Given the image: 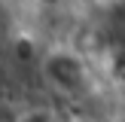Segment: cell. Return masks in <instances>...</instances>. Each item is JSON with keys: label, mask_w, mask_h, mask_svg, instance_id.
Listing matches in <instances>:
<instances>
[{"label": "cell", "mask_w": 125, "mask_h": 122, "mask_svg": "<svg viewBox=\"0 0 125 122\" xmlns=\"http://www.w3.org/2000/svg\"><path fill=\"white\" fill-rule=\"evenodd\" d=\"M40 76L52 92L64 98H83L92 92V64L70 46L49 49L40 58Z\"/></svg>", "instance_id": "6da1fadb"}, {"label": "cell", "mask_w": 125, "mask_h": 122, "mask_svg": "<svg viewBox=\"0 0 125 122\" xmlns=\"http://www.w3.org/2000/svg\"><path fill=\"white\" fill-rule=\"evenodd\" d=\"M0 15H3V6H0Z\"/></svg>", "instance_id": "7a4b0ae2"}]
</instances>
